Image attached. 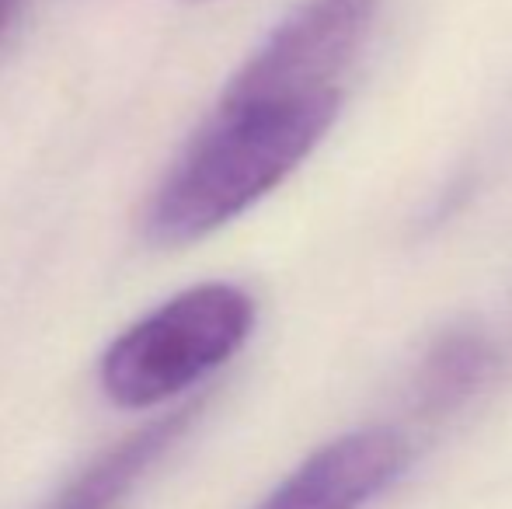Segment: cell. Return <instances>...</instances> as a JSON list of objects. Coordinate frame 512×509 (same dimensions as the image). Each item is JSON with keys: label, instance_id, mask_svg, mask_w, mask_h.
<instances>
[{"label": "cell", "instance_id": "8992f818", "mask_svg": "<svg viewBox=\"0 0 512 509\" xmlns=\"http://www.w3.org/2000/svg\"><path fill=\"white\" fill-rule=\"evenodd\" d=\"M495 346L478 325L443 328L415 370V408L425 419L464 408L495 374Z\"/></svg>", "mask_w": 512, "mask_h": 509}, {"label": "cell", "instance_id": "52a82bcc", "mask_svg": "<svg viewBox=\"0 0 512 509\" xmlns=\"http://www.w3.org/2000/svg\"><path fill=\"white\" fill-rule=\"evenodd\" d=\"M21 7H25V0H0V42L7 39V32H11V25L18 21Z\"/></svg>", "mask_w": 512, "mask_h": 509}, {"label": "cell", "instance_id": "7a4b0ae2", "mask_svg": "<svg viewBox=\"0 0 512 509\" xmlns=\"http://www.w3.org/2000/svg\"><path fill=\"white\" fill-rule=\"evenodd\" d=\"M255 300L234 283H203L164 300L105 349L98 381L119 408L178 398L248 342Z\"/></svg>", "mask_w": 512, "mask_h": 509}, {"label": "cell", "instance_id": "5b68a950", "mask_svg": "<svg viewBox=\"0 0 512 509\" xmlns=\"http://www.w3.org/2000/svg\"><path fill=\"white\" fill-rule=\"evenodd\" d=\"M199 412H203V401H189V405L147 422L133 436L108 447L98 461H91L49 503V509H119L133 496L136 485L147 478V471L189 433V426L196 422Z\"/></svg>", "mask_w": 512, "mask_h": 509}, {"label": "cell", "instance_id": "277c9868", "mask_svg": "<svg viewBox=\"0 0 512 509\" xmlns=\"http://www.w3.org/2000/svg\"><path fill=\"white\" fill-rule=\"evenodd\" d=\"M408 464L411 447L398 429H352L304 457L255 509H366Z\"/></svg>", "mask_w": 512, "mask_h": 509}, {"label": "cell", "instance_id": "6da1fadb", "mask_svg": "<svg viewBox=\"0 0 512 509\" xmlns=\"http://www.w3.org/2000/svg\"><path fill=\"white\" fill-rule=\"evenodd\" d=\"M338 112L342 88L272 102H216L209 123L157 185L147 238L161 248H182L227 227L314 154Z\"/></svg>", "mask_w": 512, "mask_h": 509}, {"label": "cell", "instance_id": "ba28073f", "mask_svg": "<svg viewBox=\"0 0 512 509\" xmlns=\"http://www.w3.org/2000/svg\"><path fill=\"white\" fill-rule=\"evenodd\" d=\"M189 4H203V0H189Z\"/></svg>", "mask_w": 512, "mask_h": 509}, {"label": "cell", "instance_id": "3957f363", "mask_svg": "<svg viewBox=\"0 0 512 509\" xmlns=\"http://www.w3.org/2000/svg\"><path fill=\"white\" fill-rule=\"evenodd\" d=\"M380 0H300L234 70L220 102H272L338 91L342 70L370 39Z\"/></svg>", "mask_w": 512, "mask_h": 509}]
</instances>
